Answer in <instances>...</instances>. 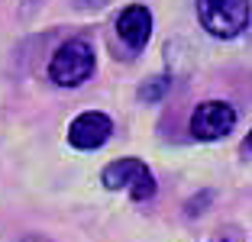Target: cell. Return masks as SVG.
<instances>
[{
    "label": "cell",
    "instance_id": "6da1fadb",
    "mask_svg": "<svg viewBox=\"0 0 252 242\" xmlns=\"http://www.w3.org/2000/svg\"><path fill=\"white\" fill-rule=\"evenodd\" d=\"M197 20L214 39H236L249 26L252 0H194Z\"/></svg>",
    "mask_w": 252,
    "mask_h": 242
},
{
    "label": "cell",
    "instance_id": "7a4b0ae2",
    "mask_svg": "<svg viewBox=\"0 0 252 242\" xmlns=\"http://www.w3.org/2000/svg\"><path fill=\"white\" fill-rule=\"evenodd\" d=\"M94 74V49L84 39H68L49 61V81L59 88H81Z\"/></svg>",
    "mask_w": 252,
    "mask_h": 242
},
{
    "label": "cell",
    "instance_id": "3957f363",
    "mask_svg": "<svg viewBox=\"0 0 252 242\" xmlns=\"http://www.w3.org/2000/svg\"><path fill=\"white\" fill-rule=\"evenodd\" d=\"M100 184H104L107 191H129L133 200H149L156 194V178H152V171H149L139 158L110 161V165L100 171Z\"/></svg>",
    "mask_w": 252,
    "mask_h": 242
},
{
    "label": "cell",
    "instance_id": "277c9868",
    "mask_svg": "<svg viewBox=\"0 0 252 242\" xmlns=\"http://www.w3.org/2000/svg\"><path fill=\"white\" fill-rule=\"evenodd\" d=\"M233 126H236V110L226 100H204L191 113V136L200 142L223 139L226 132H233Z\"/></svg>",
    "mask_w": 252,
    "mask_h": 242
},
{
    "label": "cell",
    "instance_id": "5b68a950",
    "mask_svg": "<svg viewBox=\"0 0 252 242\" xmlns=\"http://www.w3.org/2000/svg\"><path fill=\"white\" fill-rule=\"evenodd\" d=\"M113 132V123L107 113L100 110H84L78 113V117L71 120V126H68V142H71L74 149H84V152H91V149H100L107 139H110Z\"/></svg>",
    "mask_w": 252,
    "mask_h": 242
},
{
    "label": "cell",
    "instance_id": "8992f818",
    "mask_svg": "<svg viewBox=\"0 0 252 242\" xmlns=\"http://www.w3.org/2000/svg\"><path fill=\"white\" fill-rule=\"evenodd\" d=\"M117 36L133 52L146 49L149 36H152V13H149L146 3H129V7L117 16Z\"/></svg>",
    "mask_w": 252,
    "mask_h": 242
},
{
    "label": "cell",
    "instance_id": "52a82bcc",
    "mask_svg": "<svg viewBox=\"0 0 252 242\" xmlns=\"http://www.w3.org/2000/svg\"><path fill=\"white\" fill-rule=\"evenodd\" d=\"M168 91H171V78H168V74H158V78L146 81V84L139 88V97H142L146 103H156V100H162Z\"/></svg>",
    "mask_w": 252,
    "mask_h": 242
},
{
    "label": "cell",
    "instance_id": "ba28073f",
    "mask_svg": "<svg viewBox=\"0 0 252 242\" xmlns=\"http://www.w3.org/2000/svg\"><path fill=\"white\" fill-rule=\"evenodd\" d=\"M42 3H45V0H20V13L23 16H32L39 7H42Z\"/></svg>",
    "mask_w": 252,
    "mask_h": 242
},
{
    "label": "cell",
    "instance_id": "9c48e42d",
    "mask_svg": "<svg viewBox=\"0 0 252 242\" xmlns=\"http://www.w3.org/2000/svg\"><path fill=\"white\" fill-rule=\"evenodd\" d=\"M74 3H78L81 10H97V7H104L107 0H74Z\"/></svg>",
    "mask_w": 252,
    "mask_h": 242
},
{
    "label": "cell",
    "instance_id": "30bf717a",
    "mask_svg": "<svg viewBox=\"0 0 252 242\" xmlns=\"http://www.w3.org/2000/svg\"><path fill=\"white\" fill-rule=\"evenodd\" d=\"M246 152H252V132L246 136Z\"/></svg>",
    "mask_w": 252,
    "mask_h": 242
}]
</instances>
